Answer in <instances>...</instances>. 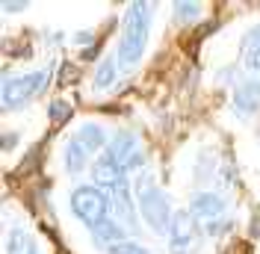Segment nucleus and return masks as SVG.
Instances as JSON below:
<instances>
[{
	"instance_id": "nucleus-10",
	"label": "nucleus",
	"mask_w": 260,
	"mask_h": 254,
	"mask_svg": "<svg viewBox=\"0 0 260 254\" xmlns=\"http://www.w3.org/2000/svg\"><path fill=\"white\" fill-rule=\"evenodd\" d=\"M95 180L101 183V186L113 189L115 183H121V180H124V172H121L115 163H110L107 157H101V160L95 163Z\"/></svg>"
},
{
	"instance_id": "nucleus-20",
	"label": "nucleus",
	"mask_w": 260,
	"mask_h": 254,
	"mask_svg": "<svg viewBox=\"0 0 260 254\" xmlns=\"http://www.w3.org/2000/svg\"><path fill=\"white\" fill-rule=\"evenodd\" d=\"M198 3H175V12H178V18H183V21H189V18L198 15Z\"/></svg>"
},
{
	"instance_id": "nucleus-7",
	"label": "nucleus",
	"mask_w": 260,
	"mask_h": 254,
	"mask_svg": "<svg viewBox=\"0 0 260 254\" xmlns=\"http://www.w3.org/2000/svg\"><path fill=\"white\" fill-rule=\"evenodd\" d=\"M225 201H222V198H219V195H213V192H198V195H195L192 198V219L195 222H207L210 225L213 219H219V216H222V213H225Z\"/></svg>"
},
{
	"instance_id": "nucleus-16",
	"label": "nucleus",
	"mask_w": 260,
	"mask_h": 254,
	"mask_svg": "<svg viewBox=\"0 0 260 254\" xmlns=\"http://www.w3.org/2000/svg\"><path fill=\"white\" fill-rule=\"evenodd\" d=\"M48 115H50V121H53V124H62V121L71 118V104H65V101H53V104H50V110H48Z\"/></svg>"
},
{
	"instance_id": "nucleus-17",
	"label": "nucleus",
	"mask_w": 260,
	"mask_h": 254,
	"mask_svg": "<svg viewBox=\"0 0 260 254\" xmlns=\"http://www.w3.org/2000/svg\"><path fill=\"white\" fill-rule=\"evenodd\" d=\"M30 248H32V242L27 239L24 231H15L9 237V254H30Z\"/></svg>"
},
{
	"instance_id": "nucleus-6",
	"label": "nucleus",
	"mask_w": 260,
	"mask_h": 254,
	"mask_svg": "<svg viewBox=\"0 0 260 254\" xmlns=\"http://www.w3.org/2000/svg\"><path fill=\"white\" fill-rule=\"evenodd\" d=\"M110 210H113L115 222L121 228H136V213H133V201H130V186L127 180L115 183L110 189Z\"/></svg>"
},
{
	"instance_id": "nucleus-21",
	"label": "nucleus",
	"mask_w": 260,
	"mask_h": 254,
	"mask_svg": "<svg viewBox=\"0 0 260 254\" xmlns=\"http://www.w3.org/2000/svg\"><path fill=\"white\" fill-rule=\"evenodd\" d=\"M225 254H251L245 242H231V248H225Z\"/></svg>"
},
{
	"instance_id": "nucleus-9",
	"label": "nucleus",
	"mask_w": 260,
	"mask_h": 254,
	"mask_svg": "<svg viewBox=\"0 0 260 254\" xmlns=\"http://www.w3.org/2000/svg\"><path fill=\"white\" fill-rule=\"evenodd\" d=\"M189 245H192V219L186 213H178L172 219V251L186 254Z\"/></svg>"
},
{
	"instance_id": "nucleus-1",
	"label": "nucleus",
	"mask_w": 260,
	"mask_h": 254,
	"mask_svg": "<svg viewBox=\"0 0 260 254\" xmlns=\"http://www.w3.org/2000/svg\"><path fill=\"white\" fill-rule=\"evenodd\" d=\"M148 30H151V6L148 3H130L124 27H121V42H118V65L133 68L139 62L142 50L148 45Z\"/></svg>"
},
{
	"instance_id": "nucleus-23",
	"label": "nucleus",
	"mask_w": 260,
	"mask_h": 254,
	"mask_svg": "<svg viewBox=\"0 0 260 254\" xmlns=\"http://www.w3.org/2000/svg\"><path fill=\"white\" fill-rule=\"evenodd\" d=\"M3 9H6V12H12V9H24V3H3Z\"/></svg>"
},
{
	"instance_id": "nucleus-14",
	"label": "nucleus",
	"mask_w": 260,
	"mask_h": 254,
	"mask_svg": "<svg viewBox=\"0 0 260 254\" xmlns=\"http://www.w3.org/2000/svg\"><path fill=\"white\" fill-rule=\"evenodd\" d=\"M245 65L251 71H260V27L254 33H248V42H245Z\"/></svg>"
},
{
	"instance_id": "nucleus-2",
	"label": "nucleus",
	"mask_w": 260,
	"mask_h": 254,
	"mask_svg": "<svg viewBox=\"0 0 260 254\" xmlns=\"http://www.w3.org/2000/svg\"><path fill=\"white\" fill-rule=\"evenodd\" d=\"M139 210H142V216H145V222L157 231V234H166L169 228H172V210H169V201H166V195H162L157 186H154V180L151 177H142L139 180Z\"/></svg>"
},
{
	"instance_id": "nucleus-18",
	"label": "nucleus",
	"mask_w": 260,
	"mask_h": 254,
	"mask_svg": "<svg viewBox=\"0 0 260 254\" xmlns=\"http://www.w3.org/2000/svg\"><path fill=\"white\" fill-rule=\"evenodd\" d=\"M77 80H80V68L74 62L59 65V86H71V83H77Z\"/></svg>"
},
{
	"instance_id": "nucleus-15",
	"label": "nucleus",
	"mask_w": 260,
	"mask_h": 254,
	"mask_svg": "<svg viewBox=\"0 0 260 254\" xmlns=\"http://www.w3.org/2000/svg\"><path fill=\"white\" fill-rule=\"evenodd\" d=\"M113 80H115V62L113 59H104L95 71V89H107Z\"/></svg>"
},
{
	"instance_id": "nucleus-12",
	"label": "nucleus",
	"mask_w": 260,
	"mask_h": 254,
	"mask_svg": "<svg viewBox=\"0 0 260 254\" xmlns=\"http://www.w3.org/2000/svg\"><path fill=\"white\" fill-rule=\"evenodd\" d=\"M86 157H89V154H86L80 145L71 139V142H68V148H65V169H68L71 175L83 172V169H86Z\"/></svg>"
},
{
	"instance_id": "nucleus-8",
	"label": "nucleus",
	"mask_w": 260,
	"mask_h": 254,
	"mask_svg": "<svg viewBox=\"0 0 260 254\" xmlns=\"http://www.w3.org/2000/svg\"><path fill=\"white\" fill-rule=\"evenodd\" d=\"M234 107L240 115H251V112L260 110V83L257 80H245L237 86L234 92Z\"/></svg>"
},
{
	"instance_id": "nucleus-19",
	"label": "nucleus",
	"mask_w": 260,
	"mask_h": 254,
	"mask_svg": "<svg viewBox=\"0 0 260 254\" xmlns=\"http://www.w3.org/2000/svg\"><path fill=\"white\" fill-rule=\"evenodd\" d=\"M110 254H148V248H142L139 242H115L110 245Z\"/></svg>"
},
{
	"instance_id": "nucleus-5",
	"label": "nucleus",
	"mask_w": 260,
	"mask_h": 254,
	"mask_svg": "<svg viewBox=\"0 0 260 254\" xmlns=\"http://www.w3.org/2000/svg\"><path fill=\"white\" fill-rule=\"evenodd\" d=\"M104 157L115 163L121 172H127L133 166H139L142 163V148H139V139H136V133H130V130H121V133H115L110 145H107V154Z\"/></svg>"
},
{
	"instance_id": "nucleus-3",
	"label": "nucleus",
	"mask_w": 260,
	"mask_h": 254,
	"mask_svg": "<svg viewBox=\"0 0 260 254\" xmlns=\"http://www.w3.org/2000/svg\"><path fill=\"white\" fill-rule=\"evenodd\" d=\"M71 210H74V216L86 228L95 231L98 225L107 222V195L98 189V186H80V189H74V195H71Z\"/></svg>"
},
{
	"instance_id": "nucleus-11",
	"label": "nucleus",
	"mask_w": 260,
	"mask_h": 254,
	"mask_svg": "<svg viewBox=\"0 0 260 254\" xmlns=\"http://www.w3.org/2000/svg\"><path fill=\"white\" fill-rule=\"evenodd\" d=\"M74 142L80 145L86 154H92V151H98L101 145L107 142V136H104V130L98 124H83L80 130H77V136H74Z\"/></svg>"
},
{
	"instance_id": "nucleus-13",
	"label": "nucleus",
	"mask_w": 260,
	"mask_h": 254,
	"mask_svg": "<svg viewBox=\"0 0 260 254\" xmlns=\"http://www.w3.org/2000/svg\"><path fill=\"white\" fill-rule=\"evenodd\" d=\"M92 234H95L98 242H107V245L124 242V239H121V225H118V222H110V219H107L104 225H98V228L92 231Z\"/></svg>"
},
{
	"instance_id": "nucleus-22",
	"label": "nucleus",
	"mask_w": 260,
	"mask_h": 254,
	"mask_svg": "<svg viewBox=\"0 0 260 254\" xmlns=\"http://www.w3.org/2000/svg\"><path fill=\"white\" fill-rule=\"evenodd\" d=\"M251 225H254V228H251V237L260 239V210H254V222H251Z\"/></svg>"
},
{
	"instance_id": "nucleus-4",
	"label": "nucleus",
	"mask_w": 260,
	"mask_h": 254,
	"mask_svg": "<svg viewBox=\"0 0 260 254\" xmlns=\"http://www.w3.org/2000/svg\"><path fill=\"white\" fill-rule=\"evenodd\" d=\"M48 83V71H32V74H24V77L6 80L3 86V110H18L24 107L30 98H36Z\"/></svg>"
}]
</instances>
